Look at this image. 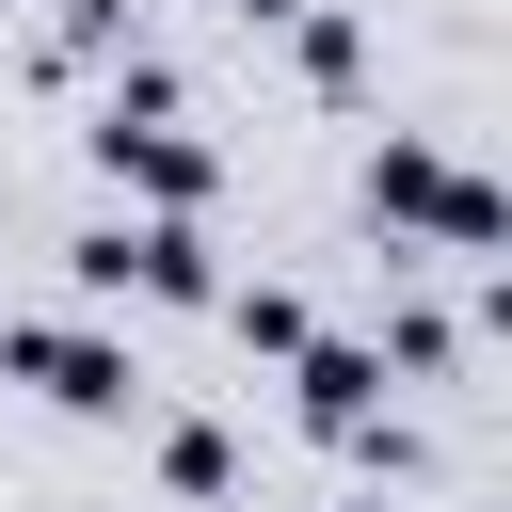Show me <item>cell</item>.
Masks as SVG:
<instances>
[{"label": "cell", "mask_w": 512, "mask_h": 512, "mask_svg": "<svg viewBox=\"0 0 512 512\" xmlns=\"http://www.w3.org/2000/svg\"><path fill=\"white\" fill-rule=\"evenodd\" d=\"M80 144H96V176H112L128 208L208 224V192H224V144H208L192 112H112V96H96V128H80Z\"/></svg>", "instance_id": "obj_4"}, {"label": "cell", "mask_w": 512, "mask_h": 512, "mask_svg": "<svg viewBox=\"0 0 512 512\" xmlns=\"http://www.w3.org/2000/svg\"><path fill=\"white\" fill-rule=\"evenodd\" d=\"M224 16H288V0H224Z\"/></svg>", "instance_id": "obj_11"}, {"label": "cell", "mask_w": 512, "mask_h": 512, "mask_svg": "<svg viewBox=\"0 0 512 512\" xmlns=\"http://www.w3.org/2000/svg\"><path fill=\"white\" fill-rule=\"evenodd\" d=\"M368 224H384V256H448V272H496V240H512L496 176H464L432 128H384L368 144Z\"/></svg>", "instance_id": "obj_1"}, {"label": "cell", "mask_w": 512, "mask_h": 512, "mask_svg": "<svg viewBox=\"0 0 512 512\" xmlns=\"http://www.w3.org/2000/svg\"><path fill=\"white\" fill-rule=\"evenodd\" d=\"M288 416H304V432L384 416V352H368V336H304V352H288Z\"/></svg>", "instance_id": "obj_5"}, {"label": "cell", "mask_w": 512, "mask_h": 512, "mask_svg": "<svg viewBox=\"0 0 512 512\" xmlns=\"http://www.w3.org/2000/svg\"><path fill=\"white\" fill-rule=\"evenodd\" d=\"M0 368H16L32 400H64V416H144V352H128L112 320H48V304H16V320H0Z\"/></svg>", "instance_id": "obj_3"}, {"label": "cell", "mask_w": 512, "mask_h": 512, "mask_svg": "<svg viewBox=\"0 0 512 512\" xmlns=\"http://www.w3.org/2000/svg\"><path fill=\"white\" fill-rule=\"evenodd\" d=\"M128 32H144V0H64V48L80 64H128Z\"/></svg>", "instance_id": "obj_9"}, {"label": "cell", "mask_w": 512, "mask_h": 512, "mask_svg": "<svg viewBox=\"0 0 512 512\" xmlns=\"http://www.w3.org/2000/svg\"><path fill=\"white\" fill-rule=\"evenodd\" d=\"M288 80H304V96H352V80H368V16H352V0H288Z\"/></svg>", "instance_id": "obj_6"}, {"label": "cell", "mask_w": 512, "mask_h": 512, "mask_svg": "<svg viewBox=\"0 0 512 512\" xmlns=\"http://www.w3.org/2000/svg\"><path fill=\"white\" fill-rule=\"evenodd\" d=\"M160 480L176 496H240V432L224 416H160Z\"/></svg>", "instance_id": "obj_8"}, {"label": "cell", "mask_w": 512, "mask_h": 512, "mask_svg": "<svg viewBox=\"0 0 512 512\" xmlns=\"http://www.w3.org/2000/svg\"><path fill=\"white\" fill-rule=\"evenodd\" d=\"M208 304H224V336H240V352H272V368H288V352L320 336V304H304L288 272H256V288H208Z\"/></svg>", "instance_id": "obj_7"}, {"label": "cell", "mask_w": 512, "mask_h": 512, "mask_svg": "<svg viewBox=\"0 0 512 512\" xmlns=\"http://www.w3.org/2000/svg\"><path fill=\"white\" fill-rule=\"evenodd\" d=\"M336 512H400V496H384V480H368V496H336Z\"/></svg>", "instance_id": "obj_10"}, {"label": "cell", "mask_w": 512, "mask_h": 512, "mask_svg": "<svg viewBox=\"0 0 512 512\" xmlns=\"http://www.w3.org/2000/svg\"><path fill=\"white\" fill-rule=\"evenodd\" d=\"M64 288H80V304H208L224 272H208V224H176V208H96V224H64Z\"/></svg>", "instance_id": "obj_2"}]
</instances>
